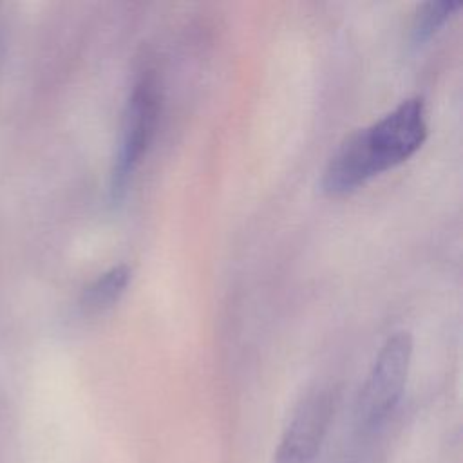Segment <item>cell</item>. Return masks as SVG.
Wrapping results in <instances>:
<instances>
[{"instance_id": "6da1fadb", "label": "cell", "mask_w": 463, "mask_h": 463, "mask_svg": "<svg viewBox=\"0 0 463 463\" xmlns=\"http://www.w3.org/2000/svg\"><path fill=\"white\" fill-rule=\"evenodd\" d=\"M425 139L423 98H407L338 145L324 168L320 186L329 195L349 194L371 177L409 159Z\"/></svg>"}, {"instance_id": "5b68a950", "label": "cell", "mask_w": 463, "mask_h": 463, "mask_svg": "<svg viewBox=\"0 0 463 463\" xmlns=\"http://www.w3.org/2000/svg\"><path fill=\"white\" fill-rule=\"evenodd\" d=\"M132 277L127 264H116L98 275L81 293V307L87 313H101L112 307L125 293Z\"/></svg>"}, {"instance_id": "277c9868", "label": "cell", "mask_w": 463, "mask_h": 463, "mask_svg": "<svg viewBox=\"0 0 463 463\" xmlns=\"http://www.w3.org/2000/svg\"><path fill=\"white\" fill-rule=\"evenodd\" d=\"M335 392L327 387L307 392L295 407L275 450L273 463H311L329 430Z\"/></svg>"}, {"instance_id": "8992f818", "label": "cell", "mask_w": 463, "mask_h": 463, "mask_svg": "<svg viewBox=\"0 0 463 463\" xmlns=\"http://www.w3.org/2000/svg\"><path fill=\"white\" fill-rule=\"evenodd\" d=\"M459 7L461 2L458 0H430L418 5L411 24L412 40L416 43L429 40Z\"/></svg>"}, {"instance_id": "7a4b0ae2", "label": "cell", "mask_w": 463, "mask_h": 463, "mask_svg": "<svg viewBox=\"0 0 463 463\" xmlns=\"http://www.w3.org/2000/svg\"><path fill=\"white\" fill-rule=\"evenodd\" d=\"M159 107L161 96L157 81L152 72H143L134 83L123 112L119 146L110 170L109 190L112 201H119L125 195L134 172L146 154L156 132Z\"/></svg>"}, {"instance_id": "3957f363", "label": "cell", "mask_w": 463, "mask_h": 463, "mask_svg": "<svg viewBox=\"0 0 463 463\" xmlns=\"http://www.w3.org/2000/svg\"><path fill=\"white\" fill-rule=\"evenodd\" d=\"M412 338L396 331L382 344L358 400V418L367 429L380 427L398 405L411 367Z\"/></svg>"}]
</instances>
